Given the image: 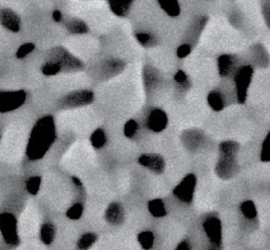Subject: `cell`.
Here are the masks:
<instances>
[{
	"mask_svg": "<svg viewBox=\"0 0 270 250\" xmlns=\"http://www.w3.org/2000/svg\"><path fill=\"white\" fill-rule=\"evenodd\" d=\"M56 139V127L52 116H44L36 121L31 131L26 149L30 161L42 159Z\"/></svg>",
	"mask_w": 270,
	"mask_h": 250,
	"instance_id": "1",
	"label": "cell"
},
{
	"mask_svg": "<svg viewBox=\"0 0 270 250\" xmlns=\"http://www.w3.org/2000/svg\"><path fill=\"white\" fill-rule=\"evenodd\" d=\"M202 228L206 238L205 250L223 249V226L216 215L206 216L202 223Z\"/></svg>",
	"mask_w": 270,
	"mask_h": 250,
	"instance_id": "2",
	"label": "cell"
},
{
	"mask_svg": "<svg viewBox=\"0 0 270 250\" xmlns=\"http://www.w3.org/2000/svg\"><path fill=\"white\" fill-rule=\"evenodd\" d=\"M24 90L5 91L0 90V113H8L17 110L27 101Z\"/></svg>",
	"mask_w": 270,
	"mask_h": 250,
	"instance_id": "3",
	"label": "cell"
},
{
	"mask_svg": "<svg viewBox=\"0 0 270 250\" xmlns=\"http://www.w3.org/2000/svg\"><path fill=\"white\" fill-rule=\"evenodd\" d=\"M253 76V68L251 66H242L233 77L236 89V98L240 104H244L247 98L248 88Z\"/></svg>",
	"mask_w": 270,
	"mask_h": 250,
	"instance_id": "4",
	"label": "cell"
},
{
	"mask_svg": "<svg viewBox=\"0 0 270 250\" xmlns=\"http://www.w3.org/2000/svg\"><path fill=\"white\" fill-rule=\"evenodd\" d=\"M197 188V177L192 173L186 176L173 189V195L184 204L192 203Z\"/></svg>",
	"mask_w": 270,
	"mask_h": 250,
	"instance_id": "5",
	"label": "cell"
},
{
	"mask_svg": "<svg viewBox=\"0 0 270 250\" xmlns=\"http://www.w3.org/2000/svg\"><path fill=\"white\" fill-rule=\"evenodd\" d=\"M240 166L236 160V155H223L219 154V158L215 165L216 176L224 180H230L239 172Z\"/></svg>",
	"mask_w": 270,
	"mask_h": 250,
	"instance_id": "6",
	"label": "cell"
},
{
	"mask_svg": "<svg viewBox=\"0 0 270 250\" xmlns=\"http://www.w3.org/2000/svg\"><path fill=\"white\" fill-rule=\"evenodd\" d=\"M0 233L8 244L16 245L18 243L17 220L13 213H0Z\"/></svg>",
	"mask_w": 270,
	"mask_h": 250,
	"instance_id": "7",
	"label": "cell"
},
{
	"mask_svg": "<svg viewBox=\"0 0 270 250\" xmlns=\"http://www.w3.org/2000/svg\"><path fill=\"white\" fill-rule=\"evenodd\" d=\"M95 95L91 90L83 89L72 91L62 98L63 106L67 107H84L94 102Z\"/></svg>",
	"mask_w": 270,
	"mask_h": 250,
	"instance_id": "8",
	"label": "cell"
},
{
	"mask_svg": "<svg viewBox=\"0 0 270 250\" xmlns=\"http://www.w3.org/2000/svg\"><path fill=\"white\" fill-rule=\"evenodd\" d=\"M241 67L235 55L223 54L217 58V69L222 77L233 78Z\"/></svg>",
	"mask_w": 270,
	"mask_h": 250,
	"instance_id": "9",
	"label": "cell"
},
{
	"mask_svg": "<svg viewBox=\"0 0 270 250\" xmlns=\"http://www.w3.org/2000/svg\"><path fill=\"white\" fill-rule=\"evenodd\" d=\"M137 162L141 167L148 169L149 171H151V172L156 174H162L166 168V163L164 158L161 154L157 153L140 154Z\"/></svg>",
	"mask_w": 270,
	"mask_h": 250,
	"instance_id": "10",
	"label": "cell"
},
{
	"mask_svg": "<svg viewBox=\"0 0 270 250\" xmlns=\"http://www.w3.org/2000/svg\"><path fill=\"white\" fill-rule=\"evenodd\" d=\"M147 128L155 133L163 132L168 126V116L162 109H153L147 115Z\"/></svg>",
	"mask_w": 270,
	"mask_h": 250,
	"instance_id": "11",
	"label": "cell"
},
{
	"mask_svg": "<svg viewBox=\"0 0 270 250\" xmlns=\"http://www.w3.org/2000/svg\"><path fill=\"white\" fill-rule=\"evenodd\" d=\"M0 24L10 32L17 33L21 28V19L15 11L6 8L0 11Z\"/></svg>",
	"mask_w": 270,
	"mask_h": 250,
	"instance_id": "12",
	"label": "cell"
},
{
	"mask_svg": "<svg viewBox=\"0 0 270 250\" xmlns=\"http://www.w3.org/2000/svg\"><path fill=\"white\" fill-rule=\"evenodd\" d=\"M105 220L108 224L119 226L126 220V211L124 206L118 202H112L108 205L105 211Z\"/></svg>",
	"mask_w": 270,
	"mask_h": 250,
	"instance_id": "13",
	"label": "cell"
},
{
	"mask_svg": "<svg viewBox=\"0 0 270 250\" xmlns=\"http://www.w3.org/2000/svg\"><path fill=\"white\" fill-rule=\"evenodd\" d=\"M109 8L114 15L118 17H125L129 14L133 2L132 0H109Z\"/></svg>",
	"mask_w": 270,
	"mask_h": 250,
	"instance_id": "14",
	"label": "cell"
},
{
	"mask_svg": "<svg viewBox=\"0 0 270 250\" xmlns=\"http://www.w3.org/2000/svg\"><path fill=\"white\" fill-rule=\"evenodd\" d=\"M240 213L245 222L256 224L258 218V209L252 201L247 199L242 203L240 205Z\"/></svg>",
	"mask_w": 270,
	"mask_h": 250,
	"instance_id": "15",
	"label": "cell"
},
{
	"mask_svg": "<svg viewBox=\"0 0 270 250\" xmlns=\"http://www.w3.org/2000/svg\"><path fill=\"white\" fill-rule=\"evenodd\" d=\"M142 75H144V84L147 90H153L155 89L158 84L161 83V74L155 68L151 66H146L142 71Z\"/></svg>",
	"mask_w": 270,
	"mask_h": 250,
	"instance_id": "16",
	"label": "cell"
},
{
	"mask_svg": "<svg viewBox=\"0 0 270 250\" xmlns=\"http://www.w3.org/2000/svg\"><path fill=\"white\" fill-rule=\"evenodd\" d=\"M207 103L213 111H222L225 108V97L218 90H212L207 95Z\"/></svg>",
	"mask_w": 270,
	"mask_h": 250,
	"instance_id": "17",
	"label": "cell"
},
{
	"mask_svg": "<svg viewBox=\"0 0 270 250\" xmlns=\"http://www.w3.org/2000/svg\"><path fill=\"white\" fill-rule=\"evenodd\" d=\"M126 64L125 61L118 58H109L107 60L104 61L103 64V71L108 74V75H115L120 73L124 68H125Z\"/></svg>",
	"mask_w": 270,
	"mask_h": 250,
	"instance_id": "18",
	"label": "cell"
},
{
	"mask_svg": "<svg viewBox=\"0 0 270 250\" xmlns=\"http://www.w3.org/2000/svg\"><path fill=\"white\" fill-rule=\"evenodd\" d=\"M40 240L45 245H51L56 237V227L53 223L46 222L40 227Z\"/></svg>",
	"mask_w": 270,
	"mask_h": 250,
	"instance_id": "19",
	"label": "cell"
},
{
	"mask_svg": "<svg viewBox=\"0 0 270 250\" xmlns=\"http://www.w3.org/2000/svg\"><path fill=\"white\" fill-rule=\"evenodd\" d=\"M148 211L154 217H164L167 215V208L162 198H153L148 202Z\"/></svg>",
	"mask_w": 270,
	"mask_h": 250,
	"instance_id": "20",
	"label": "cell"
},
{
	"mask_svg": "<svg viewBox=\"0 0 270 250\" xmlns=\"http://www.w3.org/2000/svg\"><path fill=\"white\" fill-rule=\"evenodd\" d=\"M161 9L170 17H178L181 14V6L177 0H160Z\"/></svg>",
	"mask_w": 270,
	"mask_h": 250,
	"instance_id": "21",
	"label": "cell"
},
{
	"mask_svg": "<svg viewBox=\"0 0 270 250\" xmlns=\"http://www.w3.org/2000/svg\"><path fill=\"white\" fill-rule=\"evenodd\" d=\"M61 71H63L62 65L53 57H50V59L46 60L41 66V73L45 76H54Z\"/></svg>",
	"mask_w": 270,
	"mask_h": 250,
	"instance_id": "22",
	"label": "cell"
},
{
	"mask_svg": "<svg viewBox=\"0 0 270 250\" xmlns=\"http://www.w3.org/2000/svg\"><path fill=\"white\" fill-rule=\"evenodd\" d=\"M137 242L142 250H151L154 247L155 236L150 230L141 231L137 234Z\"/></svg>",
	"mask_w": 270,
	"mask_h": 250,
	"instance_id": "23",
	"label": "cell"
},
{
	"mask_svg": "<svg viewBox=\"0 0 270 250\" xmlns=\"http://www.w3.org/2000/svg\"><path fill=\"white\" fill-rule=\"evenodd\" d=\"M135 38L138 43L145 48H152L157 44V38L150 32H144V31H139L135 33Z\"/></svg>",
	"mask_w": 270,
	"mask_h": 250,
	"instance_id": "24",
	"label": "cell"
},
{
	"mask_svg": "<svg viewBox=\"0 0 270 250\" xmlns=\"http://www.w3.org/2000/svg\"><path fill=\"white\" fill-rule=\"evenodd\" d=\"M90 143L93 148L95 149H102L107 144V134L106 131L102 128H99L90 136Z\"/></svg>",
	"mask_w": 270,
	"mask_h": 250,
	"instance_id": "25",
	"label": "cell"
},
{
	"mask_svg": "<svg viewBox=\"0 0 270 250\" xmlns=\"http://www.w3.org/2000/svg\"><path fill=\"white\" fill-rule=\"evenodd\" d=\"M67 30L72 34H85L89 31V27L81 19L72 18L67 22Z\"/></svg>",
	"mask_w": 270,
	"mask_h": 250,
	"instance_id": "26",
	"label": "cell"
},
{
	"mask_svg": "<svg viewBox=\"0 0 270 250\" xmlns=\"http://www.w3.org/2000/svg\"><path fill=\"white\" fill-rule=\"evenodd\" d=\"M174 85H176V89L180 92H185L191 87V83H190L187 74L182 70L178 71L174 75Z\"/></svg>",
	"mask_w": 270,
	"mask_h": 250,
	"instance_id": "27",
	"label": "cell"
},
{
	"mask_svg": "<svg viewBox=\"0 0 270 250\" xmlns=\"http://www.w3.org/2000/svg\"><path fill=\"white\" fill-rule=\"evenodd\" d=\"M96 241H97V236L95 233L93 232L84 233L83 236L78 239L77 248L79 250H89Z\"/></svg>",
	"mask_w": 270,
	"mask_h": 250,
	"instance_id": "28",
	"label": "cell"
},
{
	"mask_svg": "<svg viewBox=\"0 0 270 250\" xmlns=\"http://www.w3.org/2000/svg\"><path fill=\"white\" fill-rule=\"evenodd\" d=\"M219 154L223 155H236L240 150L239 143L234 140H225L219 144Z\"/></svg>",
	"mask_w": 270,
	"mask_h": 250,
	"instance_id": "29",
	"label": "cell"
},
{
	"mask_svg": "<svg viewBox=\"0 0 270 250\" xmlns=\"http://www.w3.org/2000/svg\"><path fill=\"white\" fill-rule=\"evenodd\" d=\"M202 140V135L200 132L197 131H190V132H186L185 136H184V142H189V144H187L186 146L188 147V149L190 150H193L199 148L200 143Z\"/></svg>",
	"mask_w": 270,
	"mask_h": 250,
	"instance_id": "30",
	"label": "cell"
},
{
	"mask_svg": "<svg viewBox=\"0 0 270 250\" xmlns=\"http://www.w3.org/2000/svg\"><path fill=\"white\" fill-rule=\"evenodd\" d=\"M40 186H41L40 177H31L26 181V189L32 195H36L39 192Z\"/></svg>",
	"mask_w": 270,
	"mask_h": 250,
	"instance_id": "31",
	"label": "cell"
},
{
	"mask_svg": "<svg viewBox=\"0 0 270 250\" xmlns=\"http://www.w3.org/2000/svg\"><path fill=\"white\" fill-rule=\"evenodd\" d=\"M84 213V205L81 202H76L74 204L67 210V216L70 218V220L76 221L79 220L82 217Z\"/></svg>",
	"mask_w": 270,
	"mask_h": 250,
	"instance_id": "32",
	"label": "cell"
},
{
	"mask_svg": "<svg viewBox=\"0 0 270 250\" xmlns=\"http://www.w3.org/2000/svg\"><path fill=\"white\" fill-rule=\"evenodd\" d=\"M139 130V124L135 119H129L124 126V134L128 138H134Z\"/></svg>",
	"mask_w": 270,
	"mask_h": 250,
	"instance_id": "33",
	"label": "cell"
},
{
	"mask_svg": "<svg viewBox=\"0 0 270 250\" xmlns=\"http://www.w3.org/2000/svg\"><path fill=\"white\" fill-rule=\"evenodd\" d=\"M35 49V44L34 43H32V42H27V43H23L21 44L18 50L16 51V58H18V59H22L24 57H27L29 54H31L32 52L34 51Z\"/></svg>",
	"mask_w": 270,
	"mask_h": 250,
	"instance_id": "34",
	"label": "cell"
},
{
	"mask_svg": "<svg viewBox=\"0 0 270 250\" xmlns=\"http://www.w3.org/2000/svg\"><path fill=\"white\" fill-rule=\"evenodd\" d=\"M261 161L270 162V131L263 140L262 149H261Z\"/></svg>",
	"mask_w": 270,
	"mask_h": 250,
	"instance_id": "35",
	"label": "cell"
},
{
	"mask_svg": "<svg viewBox=\"0 0 270 250\" xmlns=\"http://www.w3.org/2000/svg\"><path fill=\"white\" fill-rule=\"evenodd\" d=\"M262 14L266 26L270 29V2L262 3Z\"/></svg>",
	"mask_w": 270,
	"mask_h": 250,
	"instance_id": "36",
	"label": "cell"
},
{
	"mask_svg": "<svg viewBox=\"0 0 270 250\" xmlns=\"http://www.w3.org/2000/svg\"><path fill=\"white\" fill-rule=\"evenodd\" d=\"M190 52H191V45L188 44V43H184V44L179 46L177 54H178V57L185 58L190 54Z\"/></svg>",
	"mask_w": 270,
	"mask_h": 250,
	"instance_id": "37",
	"label": "cell"
},
{
	"mask_svg": "<svg viewBox=\"0 0 270 250\" xmlns=\"http://www.w3.org/2000/svg\"><path fill=\"white\" fill-rule=\"evenodd\" d=\"M176 250H192V244L189 240H183L179 243Z\"/></svg>",
	"mask_w": 270,
	"mask_h": 250,
	"instance_id": "38",
	"label": "cell"
},
{
	"mask_svg": "<svg viewBox=\"0 0 270 250\" xmlns=\"http://www.w3.org/2000/svg\"><path fill=\"white\" fill-rule=\"evenodd\" d=\"M52 17H53V19H54L56 22H59V21H61V19H62V14H61L60 11L56 10V11H54V12L52 13Z\"/></svg>",
	"mask_w": 270,
	"mask_h": 250,
	"instance_id": "39",
	"label": "cell"
},
{
	"mask_svg": "<svg viewBox=\"0 0 270 250\" xmlns=\"http://www.w3.org/2000/svg\"><path fill=\"white\" fill-rule=\"evenodd\" d=\"M0 138H2V137H0Z\"/></svg>",
	"mask_w": 270,
	"mask_h": 250,
	"instance_id": "40",
	"label": "cell"
}]
</instances>
